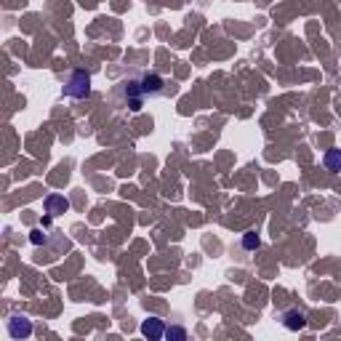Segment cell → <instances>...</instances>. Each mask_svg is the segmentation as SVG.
<instances>
[{"instance_id":"cell-1","label":"cell","mask_w":341,"mask_h":341,"mask_svg":"<svg viewBox=\"0 0 341 341\" xmlns=\"http://www.w3.org/2000/svg\"><path fill=\"white\" fill-rule=\"evenodd\" d=\"M88 85H91L88 75H85V72H75L72 77H69V83H67V94L83 99V96H88Z\"/></svg>"},{"instance_id":"cell-2","label":"cell","mask_w":341,"mask_h":341,"mask_svg":"<svg viewBox=\"0 0 341 341\" xmlns=\"http://www.w3.org/2000/svg\"><path fill=\"white\" fill-rule=\"evenodd\" d=\"M8 333H11L13 339L29 336V333H32V323L24 320V317H11V320H8Z\"/></svg>"},{"instance_id":"cell-3","label":"cell","mask_w":341,"mask_h":341,"mask_svg":"<svg viewBox=\"0 0 341 341\" xmlns=\"http://www.w3.org/2000/svg\"><path fill=\"white\" fill-rule=\"evenodd\" d=\"M283 325L288 331H301L307 325V317H304V312H296V309H291V312H283Z\"/></svg>"},{"instance_id":"cell-4","label":"cell","mask_w":341,"mask_h":341,"mask_svg":"<svg viewBox=\"0 0 341 341\" xmlns=\"http://www.w3.org/2000/svg\"><path fill=\"white\" fill-rule=\"evenodd\" d=\"M139 88H142L144 96H147V94L155 96V94H160V91H163V80H160L158 75H144L142 83H139Z\"/></svg>"},{"instance_id":"cell-5","label":"cell","mask_w":341,"mask_h":341,"mask_svg":"<svg viewBox=\"0 0 341 341\" xmlns=\"http://www.w3.org/2000/svg\"><path fill=\"white\" fill-rule=\"evenodd\" d=\"M142 333L144 336H150V339H160V336H166V328H163V323L160 320H147L144 325H142Z\"/></svg>"},{"instance_id":"cell-6","label":"cell","mask_w":341,"mask_h":341,"mask_svg":"<svg viewBox=\"0 0 341 341\" xmlns=\"http://www.w3.org/2000/svg\"><path fill=\"white\" fill-rule=\"evenodd\" d=\"M325 168L328 170H341V150H331L328 155H325Z\"/></svg>"},{"instance_id":"cell-7","label":"cell","mask_w":341,"mask_h":341,"mask_svg":"<svg viewBox=\"0 0 341 341\" xmlns=\"http://www.w3.org/2000/svg\"><path fill=\"white\" fill-rule=\"evenodd\" d=\"M243 245L248 248V251H253V248H259V235H256V232H245V237H243Z\"/></svg>"},{"instance_id":"cell-8","label":"cell","mask_w":341,"mask_h":341,"mask_svg":"<svg viewBox=\"0 0 341 341\" xmlns=\"http://www.w3.org/2000/svg\"><path fill=\"white\" fill-rule=\"evenodd\" d=\"M45 205H48V211H51V213L56 211V208L67 211V200H64V197H48V203H45Z\"/></svg>"},{"instance_id":"cell-9","label":"cell","mask_w":341,"mask_h":341,"mask_svg":"<svg viewBox=\"0 0 341 341\" xmlns=\"http://www.w3.org/2000/svg\"><path fill=\"white\" fill-rule=\"evenodd\" d=\"M166 336L168 339H187V331H184V328H168Z\"/></svg>"}]
</instances>
